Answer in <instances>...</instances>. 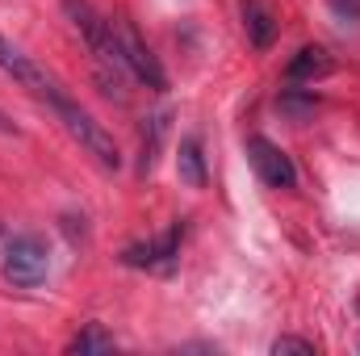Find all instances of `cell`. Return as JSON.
<instances>
[{"label": "cell", "mask_w": 360, "mask_h": 356, "mask_svg": "<svg viewBox=\"0 0 360 356\" xmlns=\"http://www.w3.org/2000/svg\"><path fill=\"white\" fill-rule=\"evenodd\" d=\"M63 13L72 17L76 34L84 38V46H89L92 63H96V76L105 80V92H113V96L122 101V96H126V92H122V80H126L130 72H126V63H122V46H117V21L101 17V13L92 8V0H63Z\"/></svg>", "instance_id": "6da1fadb"}, {"label": "cell", "mask_w": 360, "mask_h": 356, "mask_svg": "<svg viewBox=\"0 0 360 356\" xmlns=\"http://www.w3.org/2000/svg\"><path fill=\"white\" fill-rule=\"evenodd\" d=\"M42 101L55 109V117L63 122V130H68V134L89 151L101 168H109V172H117V168H122V151H117L113 134H109V130H105V126H101V122H96V117H92L89 109H84L72 92L63 89L59 80H51V89L42 92Z\"/></svg>", "instance_id": "7a4b0ae2"}, {"label": "cell", "mask_w": 360, "mask_h": 356, "mask_svg": "<svg viewBox=\"0 0 360 356\" xmlns=\"http://www.w3.org/2000/svg\"><path fill=\"white\" fill-rule=\"evenodd\" d=\"M4 281L17 285V289H34L46 281L51 272V252L38 235H17L8 248H4Z\"/></svg>", "instance_id": "3957f363"}, {"label": "cell", "mask_w": 360, "mask_h": 356, "mask_svg": "<svg viewBox=\"0 0 360 356\" xmlns=\"http://www.w3.org/2000/svg\"><path fill=\"white\" fill-rule=\"evenodd\" d=\"M117 46H122V63H126V72L134 76V80H143L147 89H168V72H164V63L151 55V46L139 38V30H130L126 21H117Z\"/></svg>", "instance_id": "277c9868"}, {"label": "cell", "mask_w": 360, "mask_h": 356, "mask_svg": "<svg viewBox=\"0 0 360 356\" xmlns=\"http://www.w3.org/2000/svg\"><path fill=\"white\" fill-rule=\"evenodd\" d=\"M248 160H252V168H256V177L272 184V189H293L297 184V168H293V160L272 143L264 134H252L248 139Z\"/></svg>", "instance_id": "5b68a950"}, {"label": "cell", "mask_w": 360, "mask_h": 356, "mask_svg": "<svg viewBox=\"0 0 360 356\" xmlns=\"http://www.w3.org/2000/svg\"><path fill=\"white\" fill-rule=\"evenodd\" d=\"M0 72H4V76H13L21 89H30L34 96H42V92L51 89V80H55L46 68H38L30 55H21V51H17L4 34H0Z\"/></svg>", "instance_id": "8992f818"}, {"label": "cell", "mask_w": 360, "mask_h": 356, "mask_svg": "<svg viewBox=\"0 0 360 356\" xmlns=\"http://www.w3.org/2000/svg\"><path fill=\"white\" fill-rule=\"evenodd\" d=\"M180 256V227L172 231H164L160 239H151V243H139V248H126V265L134 268H172V260Z\"/></svg>", "instance_id": "52a82bcc"}, {"label": "cell", "mask_w": 360, "mask_h": 356, "mask_svg": "<svg viewBox=\"0 0 360 356\" xmlns=\"http://www.w3.org/2000/svg\"><path fill=\"white\" fill-rule=\"evenodd\" d=\"M331 72H335V63H331V55L323 46H302L289 59V80L293 84H314V80H327Z\"/></svg>", "instance_id": "ba28073f"}, {"label": "cell", "mask_w": 360, "mask_h": 356, "mask_svg": "<svg viewBox=\"0 0 360 356\" xmlns=\"http://www.w3.org/2000/svg\"><path fill=\"white\" fill-rule=\"evenodd\" d=\"M243 30H248V42L256 51H269L272 42H276V17H272L260 0H248L243 4Z\"/></svg>", "instance_id": "9c48e42d"}, {"label": "cell", "mask_w": 360, "mask_h": 356, "mask_svg": "<svg viewBox=\"0 0 360 356\" xmlns=\"http://www.w3.org/2000/svg\"><path fill=\"white\" fill-rule=\"evenodd\" d=\"M176 172L188 189H205V155H201V139H197V134H188V139L180 143Z\"/></svg>", "instance_id": "30bf717a"}, {"label": "cell", "mask_w": 360, "mask_h": 356, "mask_svg": "<svg viewBox=\"0 0 360 356\" xmlns=\"http://www.w3.org/2000/svg\"><path fill=\"white\" fill-rule=\"evenodd\" d=\"M164 134H168V113L147 117V130H143V160H139V168H143V172H151V168H155V155H160Z\"/></svg>", "instance_id": "8fae6325"}, {"label": "cell", "mask_w": 360, "mask_h": 356, "mask_svg": "<svg viewBox=\"0 0 360 356\" xmlns=\"http://www.w3.org/2000/svg\"><path fill=\"white\" fill-rule=\"evenodd\" d=\"M68 352H113V336H105L96 323H89V327L68 344Z\"/></svg>", "instance_id": "7c38bea8"}, {"label": "cell", "mask_w": 360, "mask_h": 356, "mask_svg": "<svg viewBox=\"0 0 360 356\" xmlns=\"http://www.w3.org/2000/svg\"><path fill=\"white\" fill-rule=\"evenodd\" d=\"M276 105H281V109H285L289 117H297V122L314 113V96H306V101H297V96H293V89H289V92H281V101H276Z\"/></svg>", "instance_id": "4fadbf2b"}, {"label": "cell", "mask_w": 360, "mask_h": 356, "mask_svg": "<svg viewBox=\"0 0 360 356\" xmlns=\"http://www.w3.org/2000/svg\"><path fill=\"white\" fill-rule=\"evenodd\" d=\"M272 352H276V356H314L319 348H314L310 340H293V336H281V340L272 344Z\"/></svg>", "instance_id": "5bb4252c"}, {"label": "cell", "mask_w": 360, "mask_h": 356, "mask_svg": "<svg viewBox=\"0 0 360 356\" xmlns=\"http://www.w3.org/2000/svg\"><path fill=\"white\" fill-rule=\"evenodd\" d=\"M335 4V13H344V17H360V0H331Z\"/></svg>", "instance_id": "9a60e30c"}]
</instances>
